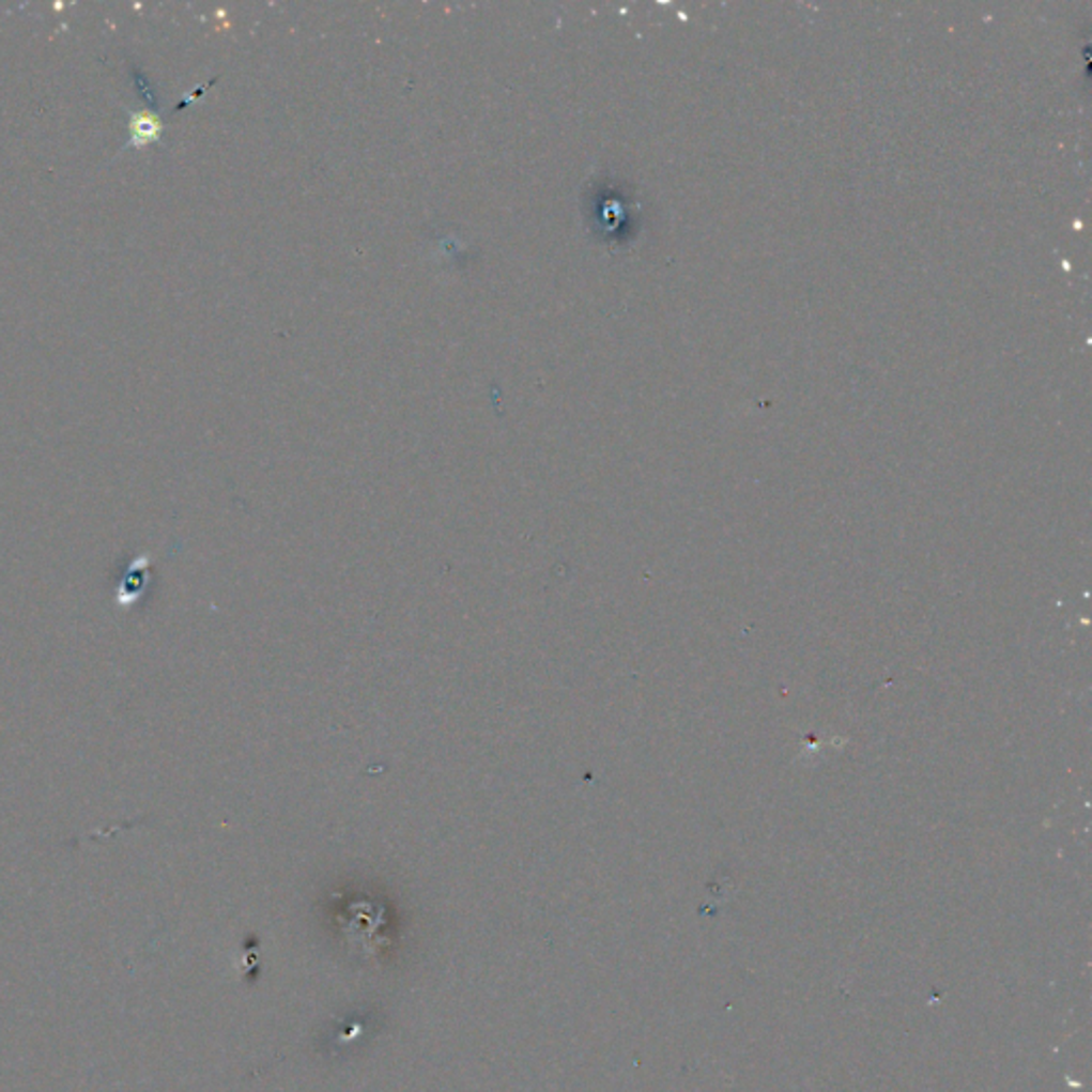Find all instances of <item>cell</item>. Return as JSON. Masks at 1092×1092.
Listing matches in <instances>:
<instances>
[{
  "label": "cell",
  "mask_w": 1092,
  "mask_h": 1092,
  "mask_svg": "<svg viewBox=\"0 0 1092 1092\" xmlns=\"http://www.w3.org/2000/svg\"><path fill=\"white\" fill-rule=\"evenodd\" d=\"M641 214V203L634 199V193L624 190L621 186H615V193L604 195L602 205L598 207V222L602 237H609L611 244H624V237H628L636 231Z\"/></svg>",
  "instance_id": "cell-1"
},
{
  "label": "cell",
  "mask_w": 1092,
  "mask_h": 1092,
  "mask_svg": "<svg viewBox=\"0 0 1092 1092\" xmlns=\"http://www.w3.org/2000/svg\"><path fill=\"white\" fill-rule=\"evenodd\" d=\"M128 135H130V139H128L126 148H145L160 139L163 122L156 113H152L148 109L133 111L130 120H128Z\"/></svg>",
  "instance_id": "cell-2"
}]
</instances>
